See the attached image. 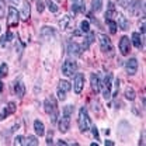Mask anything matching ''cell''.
<instances>
[{
  "label": "cell",
  "mask_w": 146,
  "mask_h": 146,
  "mask_svg": "<svg viewBox=\"0 0 146 146\" xmlns=\"http://www.w3.org/2000/svg\"><path fill=\"white\" fill-rule=\"evenodd\" d=\"M73 111H74V107H73L72 104H69V106H66L63 108L62 118L58 121V128H59V131L62 133H66L69 131V128H70V117H72Z\"/></svg>",
  "instance_id": "obj_1"
},
{
  "label": "cell",
  "mask_w": 146,
  "mask_h": 146,
  "mask_svg": "<svg viewBox=\"0 0 146 146\" xmlns=\"http://www.w3.org/2000/svg\"><path fill=\"white\" fill-rule=\"evenodd\" d=\"M44 108H45V112L51 117V122L52 124H56L58 122V118H59V110H58V103L55 100V97H48L45 101H44Z\"/></svg>",
  "instance_id": "obj_2"
},
{
  "label": "cell",
  "mask_w": 146,
  "mask_h": 146,
  "mask_svg": "<svg viewBox=\"0 0 146 146\" xmlns=\"http://www.w3.org/2000/svg\"><path fill=\"white\" fill-rule=\"evenodd\" d=\"M77 125H79L80 132H83V133L87 132V131H90L91 121H90V117H89V112H87V108H86V107H82V108L79 110Z\"/></svg>",
  "instance_id": "obj_3"
},
{
  "label": "cell",
  "mask_w": 146,
  "mask_h": 146,
  "mask_svg": "<svg viewBox=\"0 0 146 146\" xmlns=\"http://www.w3.org/2000/svg\"><path fill=\"white\" fill-rule=\"evenodd\" d=\"M128 7H129V13L133 17H143L145 16V1L143 0H133Z\"/></svg>",
  "instance_id": "obj_4"
},
{
  "label": "cell",
  "mask_w": 146,
  "mask_h": 146,
  "mask_svg": "<svg viewBox=\"0 0 146 146\" xmlns=\"http://www.w3.org/2000/svg\"><path fill=\"white\" fill-rule=\"evenodd\" d=\"M101 89H103V97L106 100H110L112 97V93H111V89H112V74L111 73H107L104 80H101Z\"/></svg>",
  "instance_id": "obj_5"
},
{
  "label": "cell",
  "mask_w": 146,
  "mask_h": 146,
  "mask_svg": "<svg viewBox=\"0 0 146 146\" xmlns=\"http://www.w3.org/2000/svg\"><path fill=\"white\" fill-rule=\"evenodd\" d=\"M70 89H72V84L68 80H60L59 82V86H58V91H56L58 98L60 101H65L66 100V94L70 91Z\"/></svg>",
  "instance_id": "obj_6"
},
{
  "label": "cell",
  "mask_w": 146,
  "mask_h": 146,
  "mask_svg": "<svg viewBox=\"0 0 146 146\" xmlns=\"http://www.w3.org/2000/svg\"><path fill=\"white\" fill-rule=\"evenodd\" d=\"M9 16H7V25L9 27H17L18 23H20V13L13 7V6H9Z\"/></svg>",
  "instance_id": "obj_7"
},
{
  "label": "cell",
  "mask_w": 146,
  "mask_h": 146,
  "mask_svg": "<svg viewBox=\"0 0 146 146\" xmlns=\"http://www.w3.org/2000/svg\"><path fill=\"white\" fill-rule=\"evenodd\" d=\"M98 38H100V49H101L104 54H112L114 46H112L111 39H110L107 35H104V34H101Z\"/></svg>",
  "instance_id": "obj_8"
},
{
  "label": "cell",
  "mask_w": 146,
  "mask_h": 146,
  "mask_svg": "<svg viewBox=\"0 0 146 146\" xmlns=\"http://www.w3.org/2000/svg\"><path fill=\"white\" fill-rule=\"evenodd\" d=\"M84 87V74L83 73H74V79H73V90L76 94H80Z\"/></svg>",
  "instance_id": "obj_9"
},
{
  "label": "cell",
  "mask_w": 146,
  "mask_h": 146,
  "mask_svg": "<svg viewBox=\"0 0 146 146\" xmlns=\"http://www.w3.org/2000/svg\"><path fill=\"white\" fill-rule=\"evenodd\" d=\"M77 72V63L74 60H65L62 65V73L65 76H73Z\"/></svg>",
  "instance_id": "obj_10"
},
{
  "label": "cell",
  "mask_w": 146,
  "mask_h": 146,
  "mask_svg": "<svg viewBox=\"0 0 146 146\" xmlns=\"http://www.w3.org/2000/svg\"><path fill=\"white\" fill-rule=\"evenodd\" d=\"M118 48H119V52L122 56H128L131 52V39L128 36H122L119 39V44H118Z\"/></svg>",
  "instance_id": "obj_11"
},
{
  "label": "cell",
  "mask_w": 146,
  "mask_h": 146,
  "mask_svg": "<svg viewBox=\"0 0 146 146\" xmlns=\"http://www.w3.org/2000/svg\"><path fill=\"white\" fill-rule=\"evenodd\" d=\"M83 46L80 45V44H77V42H70L69 45H68V54L73 56V58H77V56H82L83 54Z\"/></svg>",
  "instance_id": "obj_12"
},
{
  "label": "cell",
  "mask_w": 146,
  "mask_h": 146,
  "mask_svg": "<svg viewBox=\"0 0 146 146\" xmlns=\"http://www.w3.org/2000/svg\"><path fill=\"white\" fill-rule=\"evenodd\" d=\"M138 59H135V58H131V59H128L127 62H125V72L129 74V76H133V74H136L138 72Z\"/></svg>",
  "instance_id": "obj_13"
},
{
  "label": "cell",
  "mask_w": 146,
  "mask_h": 146,
  "mask_svg": "<svg viewBox=\"0 0 146 146\" xmlns=\"http://www.w3.org/2000/svg\"><path fill=\"white\" fill-rule=\"evenodd\" d=\"M13 90H14V94L17 96L18 98H23L24 97V94H25V86H24V83H23V80L18 77L14 80V83H13Z\"/></svg>",
  "instance_id": "obj_14"
},
{
  "label": "cell",
  "mask_w": 146,
  "mask_h": 146,
  "mask_svg": "<svg viewBox=\"0 0 146 146\" xmlns=\"http://www.w3.org/2000/svg\"><path fill=\"white\" fill-rule=\"evenodd\" d=\"M31 16V6H30V1L28 0H23L21 1V11H20V18H23L24 21L30 20Z\"/></svg>",
  "instance_id": "obj_15"
},
{
  "label": "cell",
  "mask_w": 146,
  "mask_h": 146,
  "mask_svg": "<svg viewBox=\"0 0 146 146\" xmlns=\"http://www.w3.org/2000/svg\"><path fill=\"white\" fill-rule=\"evenodd\" d=\"M16 103H13V101H10V103H7V106L3 108V111L0 112V121H3L4 118H7L9 115H11V114H14L16 112Z\"/></svg>",
  "instance_id": "obj_16"
},
{
  "label": "cell",
  "mask_w": 146,
  "mask_h": 146,
  "mask_svg": "<svg viewBox=\"0 0 146 146\" xmlns=\"http://www.w3.org/2000/svg\"><path fill=\"white\" fill-rule=\"evenodd\" d=\"M115 18H117V25H118V28H121V30H128L129 28V21H128V18L124 16V14H121V13H118L117 11V14H115Z\"/></svg>",
  "instance_id": "obj_17"
},
{
  "label": "cell",
  "mask_w": 146,
  "mask_h": 146,
  "mask_svg": "<svg viewBox=\"0 0 146 146\" xmlns=\"http://www.w3.org/2000/svg\"><path fill=\"white\" fill-rule=\"evenodd\" d=\"M55 34H56V31H55L52 27H49V25H44L41 28V31H39V35H41V38H44V39H51V38L55 36Z\"/></svg>",
  "instance_id": "obj_18"
},
{
  "label": "cell",
  "mask_w": 146,
  "mask_h": 146,
  "mask_svg": "<svg viewBox=\"0 0 146 146\" xmlns=\"http://www.w3.org/2000/svg\"><path fill=\"white\" fill-rule=\"evenodd\" d=\"M90 83H91V89H93V91L98 93V91L101 90V79H100V76H98L97 73H93V74H91Z\"/></svg>",
  "instance_id": "obj_19"
},
{
  "label": "cell",
  "mask_w": 146,
  "mask_h": 146,
  "mask_svg": "<svg viewBox=\"0 0 146 146\" xmlns=\"http://www.w3.org/2000/svg\"><path fill=\"white\" fill-rule=\"evenodd\" d=\"M86 10V4L84 0H72V11L76 13H83Z\"/></svg>",
  "instance_id": "obj_20"
},
{
  "label": "cell",
  "mask_w": 146,
  "mask_h": 146,
  "mask_svg": "<svg viewBox=\"0 0 146 146\" xmlns=\"http://www.w3.org/2000/svg\"><path fill=\"white\" fill-rule=\"evenodd\" d=\"M131 42H132V44H133V46H135V48H138V49L143 48L142 36H141V34H138V33H133V34H132V36H131Z\"/></svg>",
  "instance_id": "obj_21"
},
{
  "label": "cell",
  "mask_w": 146,
  "mask_h": 146,
  "mask_svg": "<svg viewBox=\"0 0 146 146\" xmlns=\"http://www.w3.org/2000/svg\"><path fill=\"white\" fill-rule=\"evenodd\" d=\"M34 131H35V133L38 136H44L45 135V125H44V122L39 121V119H35L34 121Z\"/></svg>",
  "instance_id": "obj_22"
},
{
  "label": "cell",
  "mask_w": 146,
  "mask_h": 146,
  "mask_svg": "<svg viewBox=\"0 0 146 146\" xmlns=\"http://www.w3.org/2000/svg\"><path fill=\"white\" fill-rule=\"evenodd\" d=\"M13 38H14V35H13V33H6V34H3L1 35V38H0V46L1 48H4L7 44H10L11 41H13Z\"/></svg>",
  "instance_id": "obj_23"
},
{
  "label": "cell",
  "mask_w": 146,
  "mask_h": 146,
  "mask_svg": "<svg viewBox=\"0 0 146 146\" xmlns=\"http://www.w3.org/2000/svg\"><path fill=\"white\" fill-rule=\"evenodd\" d=\"M70 21H72V17L69 16V14H65L62 18H59V21H58V24H59V27L62 28V30H66L68 27H69V24H70Z\"/></svg>",
  "instance_id": "obj_24"
},
{
  "label": "cell",
  "mask_w": 146,
  "mask_h": 146,
  "mask_svg": "<svg viewBox=\"0 0 146 146\" xmlns=\"http://www.w3.org/2000/svg\"><path fill=\"white\" fill-rule=\"evenodd\" d=\"M87 34H89V35L86 36V41H84V44H83V45H82V46H83V49H84V51H86V49H87V48H89V46H90L91 44H93V42H94V39H96V34H94V33H90V31H89V33H87Z\"/></svg>",
  "instance_id": "obj_25"
},
{
  "label": "cell",
  "mask_w": 146,
  "mask_h": 146,
  "mask_svg": "<svg viewBox=\"0 0 146 146\" xmlns=\"http://www.w3.org/2000/svg\"><path fill=\"white\" fill-rule=\"evenodd\" d=\"M125 98L129 100V101H133L136 98V93H135V90L132 87H127L125 89Z\"/></svg>",
  "instance_id": "obj_26"
},
{
  "label": "cell",
  "mask_w": 146,
  "mask_h": 146,
  "mask_svg": "<svg viewBox=\"0 0 146 146\" xmlns=\"http://www.w3.org/2000/svg\"><path fill=\"white\" fill-rule=\"evenodd\" d=\"M25 143L28 146H36L39 145V142H38V138L34 136V135H28L27 138H25Z\"/></svg>",
  "instance_id": "obj_27"
},
{
  "label": "cell",
  "mask_w": 146,
  "mask_h": 146,
  "mask_svg": "<svg viewBox=\"0 0 146 146\" xmlns=\"http://www.w3.org/2000/svg\"><path fill=\"white\" fill-rule=\"evenodd\" d=\"M107 21V25H108V30L111 34H117V28H118V25H117V23H115V20H106Z\"/></svg>",
  "instance_id": "obj_28"
},
{
  "label": "cell",
  "mask_w": 146,
  "mask_h": 146,
  "mask_svg": "<svg viewBox=\"0 0 146 146\" xmlns=\"http://www.w3.org/2000/svg\"><path fill=\"white\" fill-rule=\"evenodd\" d=\"M101 7H103V0H93L91 1V9H93V11H100L101 10Z\"/></svg>",
  "instance_id": "obj_29"
},
{
  "label": "cell",
  "mask_w": 146,
  "mask_h": 146,
  "mask_svg": "<svg viewBox=\"0 0 146 146\" xmlns=\"http://www.w3.org/2000/svg\"><path fill=\"white\" fill-rule=\"evenodd\" d=\"M80 31L84 33V34H87V33L90 31V23H89L87 20H83V21L80 23Z\"/></svg>",
  "instance_id": "obj_30"
},
{
  "label": "cell",
  "mask_w": 146,
  "mask_h": 146,
  "mask_svg": "<svg viewBox=\"0 0 146 146\" xmlns=\"http://www.w3.org/2000/svg\"><path fill=\"white\" fill-rule=\"evenodd\" d=\"M46 4H48V9H49V11H51V13H58L59 7H58V4H56L55 1L48 0V1H46Z\"/></svg>",
  "instance_id": "obj_31"
},
{
  "label": "cell",
  "mask_w": 146,
  "mask_h": 146,
  "mask_svg": "<svg viewBox=\"0 0 146 146\" xmlns=\"http://www.w3.org/2000/svg\"><path fill=\"white\" fill-rule=\"evenodd\" d=\"M7 73H9V66H7V63H1V65H0V79L6 77Z\"/></svg>",
  "instance_id": "obj_32"
},
{
  "label": "cell",
  "mask_w": 146,
  "mask_h": 146,
  "mask_svg": "<svg viewBox=\"0 0 146 146\" xmlns=\"http://www.w3.org/2000/svg\"><path fill=\"white\" fill-rule=\"evenodd\" d=\"M14 145H18V146H25V138L24 136H21V135H18L14 138Z\"/></svg>",
  "instance_id": "obj_33"
},
{
  "label": "cell",
  "mask_w": 146,
  "mask_h": 146,
  "mask_svg": "<svg viewBox=\"0 0 146 146\" xmlns=\"http://www.w3.org/2000/svg\"><path fill=\"white\" fill-rule=\"evenodd\" d=\"M118 1V4L121 6V7H124V9H128V6L132 3V0H117Z\"/></svg>",
  "instance_id": "obj_34"
},
{
  "label": "cell",
  "mask_w": 146,
  "mask_h": 146,
  "mask_svg": "<svg viewBox=\"0 0 146 146\" xmlns=\"http://www.w3.org/2000/svg\"><path fill=\"white\" fill-rule=\"evenodd\" d=\"M44 9H45V4H44V1H41V0H36V10H38V13H42V11H44Z\"/></svg>",
  "instance_id": "obj_35"
},
{
  "label": "cell",
  "mask_w": 146,
  "mask_h": 146,
  "mask_svg": "<svg viewBox=\"0 0 146 146\" xmlns=\"http://www.w3.org/2000/svg\"><path fill=\"white\" fill-rule=\"evenodd\" d=\"M4 10H6V3L4 0H0V18L4 17Z\"/></svg>",
  "instance_id": "obj_36"
},
{
  "label": "cell",
  "mask_w": 146,
  "mask_h": 146,
  "mask_svg": "<svg viewBox=\"0 0 146 146\" xmlns=\"http://www.w3.org/2000/svg\"><path fill=\"white\" fill-rule=\"evenodd\" d=\"M90 128H91V132H93L94 138L98 141V129H97V127H90Z\"/></svg>",
  "instance_id": "obj_37"
},
{
  "label": "cell",
  "mask_w": 146,
  "mask_h": 146,
  "mask_svg": "<svg viewBox=\"0 0 146 146\" xmlns=\"http://www.w3.org/2000/svg\"><path fill=\"white\" fill-rule=\"evenodd\" d=\"M52 143H54V142H52V132H51V133L46 136V145H52Z\"/></svg>",
  "instance_id": "obj_38"
},
{
  "label": "cell",
  "mask_w": 146,
  "mask_h": 146,
  "mask_svg": "<svg viewBox=\"0 0 146 146\" xmlns=\"http://www.w3.org/2000/svg\"><path fill=\"white\" fill-rule=\"evenodd\" d=\"M139 145H145V132H142V136H141V141H139Z\"/></svg>",
  "instance_id": "obj_39"
},
{
  "label": "cell",
  "mask_w": 146,
  "mask_h": 146,
  "mask_svg": "<svg viewBox=\"0 0 146 146\" xmlns=\"http://www.w3.org/2000/svg\"><path fill=\"white\" fill-rule=\"evenodd\" d=\"M141 33H142V35H145V20L142 21V25H141Z\"/></svg>",
  "instance_id": "obj_40"
},
{
  "label": "cell",
  "mask_w": 146,
  "mask_h": 146,
  "mask_svg": "<svg viewBox=\"0 0 146 146\" xmlns=\"http://www.w3.org/2000/svg\"><path fill=\"white\" fill-rule=\"evenodd\" d=\"M106 145H108V146H114V142H112V141H106Z\"/></svg>",
  "instance_id": "obj_41"
},
{
  "label": "cell",
  "mask_w": 146,
  "mask_h": 146,
  "mask_svg": "<svg viewBox=\"0 0 146 146\" xmlns=\"http://www.w3.org/2000/svg\"><path fill=\"white\" fill-rule=\"evenodd\" d=\"M58 145H68V143H66L65 141H59V142H58Z\"/></svg>",
  "instance_id": "obj_42"
},
{
  "label": "cell",
  "mask_w": 146,
  "mask_h": 146,
  "mask_svg": "<svg viewBox=\"0 0 146 146\" xmlns=\"http://www.w3.org/2000/svg\"><path fill=\"white\" fill-rule=\"evenodd\" d=\"M10 1H11L13 4H17V3H18V1H20V0H10Z\"/></svg>",
  "instance_id": "obj_43"
},
{
  "label": "cell",
  "mask_w": 146,
  "mask_h": 146,
  "mask_svg": "<svg viewBox=\"0 0 146 146\" xmlns=\"http://www.w3.org/2000/svg\"><path fill=\"white\" fill-rule=\"evenodd\" d=\"M3 90V83H1V82H0V91Z\"/></svg>",
  "instance_id": "obj_44"
},
{
  "label": "cell",
  "mask_w": 146,
  "mask_h": 146,
  "mask_svg": "<svg viewBox=\"0 0 146 146\" xmlns=\"http://www.w3.org/2000/svg\"><path fill=\"white\" fill-rule=\"evenodd\" d=\"M0 31H1V27H0Z\"/></svg>",
  "instance_id": "obj_45"
}]
</instances>
